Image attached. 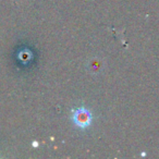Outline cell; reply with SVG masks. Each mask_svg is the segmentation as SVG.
<instances>
[{"label": "cell", "mask_w": 159, "mask_h": 159, "mask_svg": "<svg viewBox=\"0 0 159 159\" xmlns=\"http://www.w3.org/2000/svg\"><path fill=\"white\" fill-rule=\"evenodd\" d=\"M72 120L75 126L84 130V129L89 128L92 124V122H93V115L86 108H79L73 112Z\"/></svg>", "instance_id": "6da1fadb"}]
</instances>
